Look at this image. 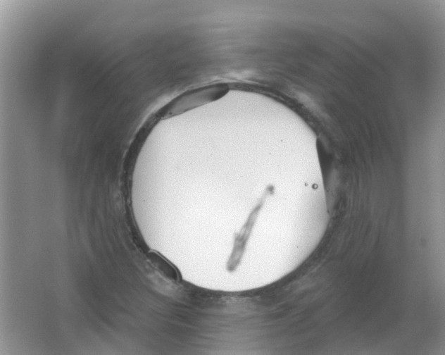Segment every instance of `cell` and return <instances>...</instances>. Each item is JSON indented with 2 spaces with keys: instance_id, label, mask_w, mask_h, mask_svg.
<instances>
[{
  "instance_id": "cell-2",
  "label": "cell",
  "mask_w": 445,
  "mask_h": 355,
  "mask_svg": "<svg viewBox=\"0 0 445 355\" xmlns=\"http://www.w3.org/2000/svg\"><path fill=\"white\" fill-rule=\"evenodd\" d=\"M156 263L160 272L163 274L166 278L173 282L179 281V273L173 264L161 257H159Z\"/></svg>"
},
{
  "instance_id": "cell-1",
  "label": "cell",
  "mask_w": 445,
  "mask_h": 355,
  "mask_svg": "<svg viewBox=\"0 0 445 355\" xmlns=\"http://www.w3.org/2000/svg\"><path fill=\"white\" fill-rule=\"evenodd\" d=\"M230 89V84L225 82H216L191 89L173 98L156 113L160 120L173 118L217 101L225 96Z\"/></svg>"
}]
</instances>
